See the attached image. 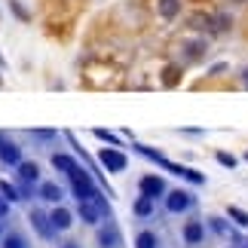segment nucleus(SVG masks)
<instances>
[{
    "label": "nucleus",
    "instance_id": "nucleus-27",
    "mask_svg": "<svg viewBox=\"0 0 248 248\" xmlns=\"http://www.w3.org/2000/svg\"><path fill=\"white\" fill-rule=\"evenodd\" d=\"M34 135H37V138H52V135H55V132H52V129H37V132H34Z\"/></svg>",
    "mask_w": 248,
    "mask_h": 248
},
{
    "label": "nucleus",
    "instance_id": "nucleus-31",
    "mask_svg": "<svg viewBox=\"0 0 248 248\" xmlns=\"http://www.w3.org/2000/svg\"><path fill=\"white\" fill-rule=\"evenodd\" d=\"M242 248H248V239H242Z\"/></svg>",
    "mask_w": 248,
    "mask_h": 248
},
{
    "label": "nucleus",
    "instance_id": "nucleus-30",
    "mask_svg": "<svg viewBox=\"0 0 248 248\" xmlns=\"http://www.w3.org/2000/svg\"><path fill=\"white\" fill-rule=\"evenodd\" d=\"M6 144V135H3V132H0V147H3Z\"/></svg>",
    "mask_w": 248,
    "mask_h": 248
},
{
    "label": "nucleus",
    "instance_id": "nucleus-5",
    "mask_svg": "<svg viewBox=\"0 0 248 248\" xmlns=\"http://www.w3.org/2000/svg\"><path fill=\"white\" fill-rule=\"evenodd\" d=\"M141 193L150 196V199H156V196H163L166 193V181L163 178H156V175H147V178H141Z\"/></svg>",
    "mask_w": 248,
    "mask_h": 248
},
{
    "label": "nucleus",
    "instance_id": "nucleus-23",
    "mask_svg": "<svg viewBox=\"0 0 248 248\" xmlns=\"http://www.w3.org/2000/svg\"><path fill=\"white\" fill-rule=\"evenodd\" d=\"M9 9H13V16L18 18V22H31V13H28V9L18 3V0H9Z\"/></svg>",
    "mask_w": 248,
    "mask_h": 248
},
{
    "label": "nucleus",
    "instance_id": "nucleus-12",
    "mask_svg": "<svg viewBox=\"0 0 248 248\" xmlns=\"http://www.w3.org/2000/svg\"><path fill=\"white\" fill-rule=\"evenodd\" d=\"M98 215H101V208L92 202V199H86V202H80V217L86 224H98Z\"/></svg>",
    "mask_w": 248,
    "mask_h": 248
},
{
    "label": "nucleus",
    "instance_id": "nucleus-2",
    "mask_svg": "<svg viewBox=\"0 0 248 248\" xmlns=\"http://www.w3.org/2000/svg\"><path fill=\"white\" fill-rule=\"evenodd\" d=\"M68 178H71V190H74V196H77L80 202H86V199H95V196H98V190H95L92 178L86 175L80 166H74V169L68 171Z\"/></svg>",
    "mask_w": 248,
    "mask_h": 248
},
{
    "label": "nucleus",
    "instance_id": "nucleus-34",
    "mask_svg": "<svg viewBox=\"0 0 248 248\" xmlns=\"http://www.w3.org/2000/svg\"><path fill=\"white\" fill-rule=\"evenodd\" d=\"M0 86H3V80H0Z\"/></svg>",
    "mask_w": 248,
    "mask_h": 248
},
{
    "label": "nucleus",
    "instance_id": "nucleus-33",
    "mask_svg": "<svg viewBox=\"0 0 248 248\" xmlns=\"http://www.w3.org/2000/svg\"><path fill=\"white\" fill-rule=\"evenodd\" d=\"M245 83H248V71H245Z\"/></svg>",
    "mask_w": 248,
    "mask_h": 248
},
{
    "label": "nucleus",
    "instance_id": "nucleus-21",
    "mask_svg": "<svg viewBox=\"0 0 248 248\" xmlns=\"http://www.w3.org/2000/svg\"><path fill=\"white\" fill-rule=\"evenodd\" d=\"M0 193H3L6 199H13V202H16V199H22V190H18L16 184H9V181H0Z\"/></svg>",
    "mask_w": 248,
    "mask_h": 248
},
{
    "label": "nucleus",
    "instance_id": "nucleus-17",
    "mask_svg": "<svg viewBox=\"0 0 248 248\" xmlns=\"http://www.w3.org/2000/svg\"><path fill=\"white\" fill-rule=\"evenodd\" d=\"M150 212H154V199L141 193V199H135V215H138V217H147Z\"/></svg>",
    "mask_w": 248,
    "mask_h": 248
},
{
    "label": "nucleus",
    "instance_id": "nucleus-25",
    "mask_svg": "<svg viewBox=\"0 0 248 248\" xmlns=\"http://www.w3.org/2000/svg\"><path fill=\"white\" fill-rule=\"evenodd\" d=\"M3 248H25V239L18 233H9L6 239H3Z\"/></svg>",
    "mask_w": 248,
    "mask_h": 248
},
{
    "label": "nucleus",
    "instance_id": "nucleus-24",
    "mask_svg": "<svg viewBox=\"0 0 248 248\" xmlns=\"http://www.w3.org/2000/svg\"><path fill=\"white\" fill-rule=\"evenodd\" d=\"M227 215H230V217H233V221L239 224V227H248V212H242V208L230 205V208H227Z\"/></svg>",
    "mask_w": 248,
    "mask_h": 248
},
{
    "label": "nucleus",
    "instance_id": "nucleus-1",
    "mask_svg": "<svg viewBox=\"0 0 248 248\" xmlns=\"http://www.w3.org/2000/svg\"><path fill=\"white\" fill-rule=\"evenodd\" d=\"M135 150L138 154H144L147 159H154V163H159L166 171H171V175H178V178H187V181H193V184H202L205 181V175L202 171H196V169H187V166H178V163H171V159H166L159 150H154V147H147V144H135Z\"/></svg>",
    "mask_w": 248,
    "mask_h": 248
},
{
    "label": "nucleus",
    "instance_id": "nucleus-22",
    "mask_svg": "<svg viewBox=\"0 0 248 248\" xmlns=\"http://www.w3.org/2000/svg\"><path fill=\"white\" fill-rule=\"evenodd\" d=\"M135 248H156V236L144 230V233H138V239H135Z\"/></svg>",
    "mask_w": 248,
    "mask_h": 248
},
{
    "label": "nucleus",
    "instance_id": "nucleus-13",
    "mask_svg": "<svg viewBox=\"0 0 248 248\" xmlns=\"http://www.w3.org/2000/svg\"><path fill=\"white\" fill-rule=\"evenodd\" d=\"M208 224H212V230H215V233H221V236H227V239H233V242H239V245H242L239 233H236V230H230V227H227V224L221 221V217H208Z\"/></svg>",
    "mask_w": 248,
    "mask_h": 248
},
{
    "label": "nucleus",
    "instance_id": "nucleus-19",
    "mask_svg": "<svg viewBox=\"0 0 248 248\" xmlns=\"http://www.w3.org/2000/svg\"><path fill=\"white\" fill-rule=\"evenodd\" d=\"M95 138H101L104 144H110V147H123L120 135H113V132H108V129H95Z\"/></svg>",
    "mask_w": 248,
    "mask_h": 248
},
{
    "label": "nucleus",
    "instance_id": "nucleus-15",
    "mask_svg": "<svg viewBox=\"0 0 248 248\" xmlns=\"http://www.w3.org/2000/svg\"><path fill=\"white\" fill-rule=\"evenodd\" d=\"M37 175H40V169H37V163H18V178L25 181V184H34Z\"/></svg>",
    "mask_w": 248,
    "mask_h": 248
},
{
    "label": "nucleus",
    "instance_id": "nucleus-29",
    "mask_svg": "<svg viewBox=\"0 0 248 248\" xmlns=\"http://www.w3.org/2000/svg\"><path fill=\"white\" fill-rule=\"evenodd\" d=\"M62 248H80V245H77V242H64Z\"/></svg>",
    "mask_w": 248,
    "mask_h": 248
},
{
    "label": "nucleus",
    "instance_id": "nucleus-7",
    "mask_svg": "<svg viewBox=\"0 0 248 248\" xmlns=\"http://www.w3.org/2000/svg\"><path fill=\"white\" fill-rule=\"evenodd\" d=\"M181 52H184V62H199L205 55V40H184V46H181Z\"/></svg>",
    "mask_w": 248,
    "mask_h": 248
},
{
    "label": "nucleus",
    "instance_id": "nucleus-18",
    "mask_svg": "<svg viewBox=\"0 0 248 248\" xmlns=\"http://www.w3.org/2000/svg\"><path fill=\"white\" fill-rule=\"evenodd\" d=\"M178 80H181V68L178 64H169L163 71V86H178Z\"/></svg>",
    "mask_w": 248,
    "mask_h": 248
},
{
    "label": "nucleus",
    "instance_id": "nucleus-14",
    "mask_svg": "<svg viewBox=\"0 0 248 248\" xmlns=\"http://www.w3.org/2000/svg\"><path fill=\"white\" fill-rule=\"evenodd\" d=\"M49 217H52V227H55V230H68V227L74 224V221H71V212H68V208H55V212H52Z\"/></svg>",
    "mask_w": 248,
    "mask_h": 248
},
{
    "label": "nucleus",
    "instance_id": "nucleus-9",
    "mask_svg": "<svg viewBox=\"0 0 248 248\" xmlns=\"http://www.w3.org/2000/svg\"><path fill=\"white\" fill-rule=\"evenodd\" d=\"M0 159H3V163H9V166H18V163H22V150H18L16 141L6 138V144L0 147Z\"/></svg>",
    "mask_w": 248,
    "mask_h": 248
},
{
    "label": "nucleus",
    "instance_id": "nucleus-3",
    "mask_svg": "<svg viewBox=\"0 0 248 248\" xmlns=\"http://www.w3.org/2000/svg\"><path fill=\"white\" fill-rule=\"evenodd\" d=\"M193 205V196L187 193V190H171V193L166 196V208L171 215H178V212H187V208Z\"/></svg>",
    "mask_w": 248,
    "mask_h": 248
},
{
    "label": "nucleus",
    "instance_id": "nucleus-10",
    "mask_svg": "<svg viewBox=\"0 0 248 248\" xmlns=\"http://www.w3.org/2000/svg\"><path fill=\"white\" fill-rule=\"evenodd\" d=\"M184 239H187L190 245H199V242L205 239L202 224H199V221H187V224H184Z\"/></svg>",
    "mask_w": 248,
    "mask_h": 248
},
{
    "label": "nucleus",
    "instance_id": "nucleus-28",
    "mask_svg": "<svg viewBox=\"0 0 248 248\" xmlns=\"http://www.w3.org/2000/svg\"><path fill=\"white\" fill-rule=\"evenodd\" d=\"M6 215V196H0V217Z\"/></svg>",
    "mask_w": 248,
    "mask_h": 248
},
{
    "label": "nucleus",
    "instance_id": "nucleus-6",
    "mask_svg": "<svg viewBox=\"0 0 248 248\" xmlns=\"http://www.w3.org/2000/svg\"><path fill=\"white\" fill-rule=\"evenodd\" d=\"M31 227H34L40 236H46V239H49L52 230H55V227H52V217H46L40 208H34V212H31Z\"/></svg>",
    "mask_w": 248,
    "mask_h": 248
},
{
    "label": "nucleus",
    "instance_id": "nucleus-8",
    "mask_svg": "<svg viewBox=\"0 0 248 248\" xmlns=\"http://www.w3.org/2000/svg\"><path fill=\"white\" fill-rule=\"evenodd\" d=\"M156 13H159V18L171 22V18H178V13H181V0H156Z\"/></svg>",
    "mask_w": 248,
    "mask_h": 248
},
{
    "label": "nucleus",
    "instance_id": "nucleus-11",
    "mask_svg": "<svg viewBox=\"0 0 248 248\" xmlns=\"http://www.w3.org/2000/svg\"><path fill=\"white\" fill-rule=\"evenodd\" d=\"M98 245H101V248H117V245H120L117 227H101V230H98Z\"/></svg>",
    "mask_w": 248,
    "mask_h": 248
},
{
    "label": "nucleus",
    "instance_id": "nucleus-32",
    "mask_svg": "<svg viewBox=\"0 0 248 248\" xmlns=\"http://www.w3.org/2000/svg\"><path fill=\"white\" fill-rule=\"evenodd\" d=\"M0 68H3V55H0Z\"/></svg>",
    "mask_w": 248,
    "mask_h": 248
},
{
    "label": "nucleus",
    "instance_id": "nucleus-4",
    "mask_svg": "<svg viewBox=\"0 0 248 248\" xmlns=\"http://www.w3.org/2000/svg\"><path fill=\"white\" fill-rule=\"evenodd\" d=\"M98 159H101V166L110 169V171H123V169H126V154H120L117 147H104L98 154Z\"/></svg>",
    "mask_w": 248,
    "mask_h": 248
},
{
    "label": "nucleus",
    "instance_id": "nucleus-35",
    "mask_svg": "<svg viewBox=\"0 0 248 248\" xmlns=\"http://www.w3.org/2000/svg\"><path fill=\"white\" fill-rule=\"evenodd\" d=\"M245 159H248V156H245Z\"/></svg>",
    "mask_w": 248,
    "mask_h": 248
},
{
    "label": "nucleus",
    "instance_id": "nucleus-20",
    "mask_svg": "<svg viewBox=\"0 0 248 248\" xmlns=\"http://www.w3.org/2000/svg\"><path fill=\"white\" fill-rule=\"evenodd\" d=\"M52 166H55V169H62V171H71L77 163H74L68 154H55V156H52Z\"/></svg>",
    "mask_w": 248,
    "mask_h": 248
},
{
    "label": "nucleus",
    "instance_id": "nucleus-16",
    "mask_svg": "<svg viewBox=\"0 0 248 248\" xmlns=\"http://www.w3.org/2000/svg\"><path fill=\"white\" fill-rule=\"evenodd\" d=\"M40 196H43V199H49V202H59V199H62V187H59V184H52V181H46V184L40 187Z\"/></svg>",
    "mask_w": 248,
    "mask_h": 248
},
{
    "label": "nucleus",
    "instance_id": "nucleus-26",
    "mask_svg": "<svg viewBox=\"0 0 248 248\" xmlns=\"http://www.w3.org/2000/svg\"><path fill=\"white\" fill-rule=\"evenodd\" d=\"M217 163L227 166V169H236V156H230V154H217Z\"/></svg>",
    "mask_w": 248,
    "mask_h": 248
}]
</instances>
